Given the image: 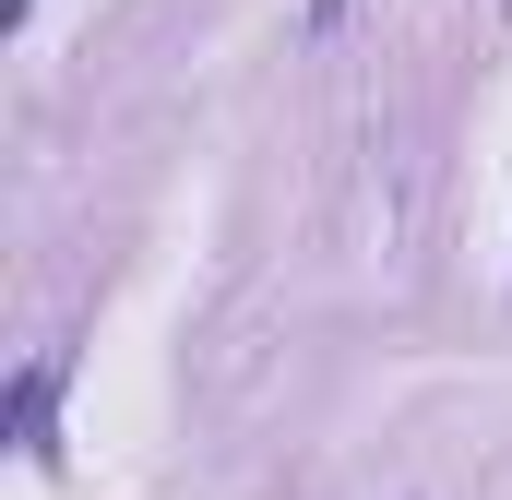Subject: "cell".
<instances>
[{"mask_svg":"<svg viewBox=\"0 0 512 500\" xmlns=\"http://www.w3.org/2000/svg\"><path fill=\"white\" fill-rule=\"evenodd\" d=\"M48 393H60V381H48V370H24V381H12V429H24V453L48 441Z\"/></svg>","mask_w":512,"mask_h":500,"instance_id":"obj_1","label":"cell"}]
</instances>
